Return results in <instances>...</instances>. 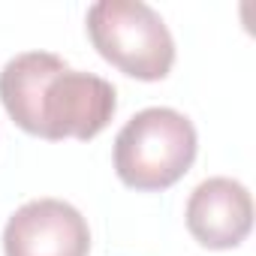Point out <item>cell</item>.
<instances>
[{
	"instance_id": "6da1fadb",
	"label": "cell",
	"mask_w": 256,
	"mask_h": 256,
	"mask_svg": "<svg viewBox=\"0 0 256 256\" xmlns=\"http://www.w3.org/2000/svg\"><path fill=\"white\" fill-rule=\"evenodd\" d=\"M0 100L24 133L40 139H94L102 133L118 96L112 82L72 70L52 52H24L0 70Z\"/></svg>"
},
{
	"instance_id": "7a4b0ae2",
	"label": "cell",
	"mask_w": 256,
	"mask_h": 256,
	"mask_svg": "<svg viewBox=\"0 0 256 256\" xmlns=\"http://www.w3.org/2000/svg\"><path fill=\"white\" fill-rule=\"evenodd\" d=\"M196 126L187 114L151 106L133 114L114 139V172L133 190H166L196 160Z\"/></svg>"
},
{
	"instance_id": "3957f363",
	"label": "cell",
	"mask_w": 256,
	"mask_h": 256,
	"mask_svg": "<svg viewBox=\"0 0 256 256\" xmlns=\"http://www.w3.org/2000/svg\"><path fill=\"white\" fill-rule=\"evenodd\" d=\"M88 34L112 66L133 78L160 82L175 64V40L145 0H100L88 10Z\"/></svg>"
},
{
	"instance_id": "277c9868",
	"label": "cell",
	"mask_w": 256,
	"mask_h": 256,
	"mask_svg": "<svg viewBox=\"0 0 256 256\" xmlns=\"http://www.w3.org/2000/svg\"><path fill=\"white\" fill-rule=\"evenodd\" d=\"M6 256H88L90 229L78 208L64 199L24 202L4 229Z\"/></svg>"
},
{
	"instance_id": "5b68a950",
	"label": "cell",
	"mask_w": 256,
	"mask_h": 256,
	"mask_svg": "<svg viewBox=\"0 0 256 256\" xmlns=\"http://www.w3.org/2000/svg\"><path fill=\"white\" fill-rule=\"evenodd\" d=\"M187 229L211 250L238 247L253 226V199L235 178H208L187 199Z\"/></svg>"
}]
</instances>
